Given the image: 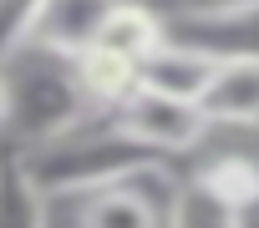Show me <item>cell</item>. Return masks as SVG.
<instances>
[{
  "mask_svg": "<svg viewBox=\"0 0 259 228\" xmlns=\"http://www.w3.org/2000/svg\"><path fill=\"white\" fill-rule=\"evenodd\" d=\"M26 183L51 203V198H92L102 188H117V183H133L153 167H163V157H153L148 147H138L112 117H87L76 122L71 132L51 137V142H36V147H21L16 152Z\"/></svg>",
  "mask_w": 259,
  "mask_h": 228,
  "instance_id": "cell-1",
  "label": "cell"
},
{
  "mask_svg": "<svg viewBox=\"0 0 259 228\" xmlns=\"http://www.w3.org/2000/svg\"><path fill=\"white\" fill-rule=\"evenodd\" d=\"M0 91H6V137H16L21 147L51 142L71 132L76 122L97 117L76 86V66L36 46L16 51L0 66Z\"/></svg>",
  "mask_w": 259,
  "mask_h": 228,
  "instance_id": "cell-2",
  "label": "cell"
},
{
  "mask_svg": "<svg viewBox=\"0 0 259 228\" xmlns=\"http://www.w3.org/2000/svg\"><path fill=\"white\" fill-rule=\"evenodd\" d=\"M112 122L138 147H148L153 157H163V162L178 157V152H198L213 137L208 117L193 101H173V96H158V91H143V86L112 111Z\"/></svg>",
  "mask_w": 259,
  "mask_h": 228,
  "instance_id": "cell-3",
  "label": "cell"
},
{
  "mask_svg": "<svg viewBox=\"0 0 259 228\" xmlns=\"http://www.w3.org/2000/svg\"><path fill=\"white\" fill-rule=\"evenodd\" d=\"M173 188H178V178H168V162L133 178V183L102 188V193L81 198L76 228H168Z\"/></svg>",
  "mask_w": 259,
  "mask_h": 228,
  "instance_id": "cell-4",
  "label": "cell"
},
{
  "mask_svg": "<svg viewBox=\"0 0 259 228\" xmlns=\"http://www.w3.org/2000/svg\"><path fill=\"white\" fill-rule=\"evenodd\" d=\"M168 41L203 51L208 61H259V6L239 11H203V16H168Z\"/></svg>",
  "mask_w": 259,
  "mask_h": 228,
  "instance_id": "cell-5",
  "label": "cell"
},
{
  "mask_svg": "<svg viewBox=\"0 0 259 228\" xmlns=\"http://www.w3.org/2000/svg\"><path fill=\"white\" fill-rule=\"evenodd\" d=\"M219 76V61H208L203 51H188L178 41H163L153 56L138 61V86L143 91H158V96H173V101H203V91L213 86Z\"/></svg>",
  "mask_w": 259,
  "mask_h": 228,
  "instance_id": "cell-6",
  "label": "cell"
},
{
  "mask_svg": "<svg viewBox=\"0 0 259 228\" xmlns=\"http://www.w3.org/2000/svg\"><path fill=\"white\" fill-rule=\"evenodd\" d=\"M107 11H112V0H51L26 46H36L46 56H61V61H76L81 51L97 46V31H102Z\"/></svg>",
  "mask_w": 259,
  "mask_h": 228,
  "instance_id": "cell-7",
  "label": "cell"
},
{
  "mask_svg": "<svg viewBox=\"0 0 259 228\" xmlns=\"http://www.w3.org/2000/svg\"><path fill=\"white\" fill-rule=\"evenodd\" d=\"M198 111L208 127H259V61H229L219 66L213 86L203 91Z\"/></svg>",
  "mask_w": 259,
  "mask_h": 228,
  "instance_id": "cell-8",
  "label": "cell"
},
{
  "mask_svg": "<svg viewBox=\"0 0 259 228\" xmlns=\"http://www.w3.org/2000/svg\"><path fill=\"white\" fill-rule=\"evenodd\" d=\"M163 41H168V21L153 6H143V0H112V11H107V21L97 31V46L102 51H117L127 61L153 56Z\"/></svg>",
  "mask_w": 259,
  "mask_h": 228,
  "instance_id": "cell-9",
  "label": "cell"
},
{
  "mask_svg": "<svg viewBox=\"0 0 259 228\" xmlns=\"http://www.w3.org/2000/svg\"><path fill=\"white\" fill-rule=\"evenodd\" d=\"M71 66H76V86H81L87 106L102 111V117H112V111L138 91V61H127V56H117V51L92 46V51H81Z\"/></svg>",
  "mask_w": 259,
  "mask_h": 228,
  "instance_id": "cell-10",
  "label": "cell"
},
{
  "mask_svg": "<svg viewBox=\"0 0 259 228\" xmlns=\"http://www.w3.org/2000/svg\"><path fill=\"white\" fill-rule=\"evenodd\" d=\"M188 178L229 213H244L249 203H259V157H249V152H219L203 167H193Z\"/></svg>",
  "mask_w": 259,
  "mask_h": 228,
  "instance_id": "cell-11",
  "label": "cell"
},
{
  "mask_svg": "<svg viewBox=\"0 0 259 228\" xmlns=\"http://www.w3.org/2000/svg\"><path fill=\"white\" fill-rule=\"evenodd\" d=\"M0 228H46V198L26 183L16 152L0 157Z\"/></svg>",
  "mask_w": 259,
  "mask_h": 228,
  "instance_id": "cell-12",
  "label": "cell"
},
{
  "mask_svg": "<svg viewBox=\"0 0 259 228\" xmlns=\"http://www.w3.org/2000/svg\"><path fill=\"white\" fill-rule=\"evenodd\" d=\"M168 228H239V213L213 203L193 178H178L173 203H168Z\"/></svg>",
  "mask_w": 259,
  "mask_h": 228,
  "instance_id": "cell-13",
  "label": "cell"
},
{
  "mask_svg": "<svg viewBox=\"0 0 259 228\" xmlns=\"http://www.w3.org/2000/svg\"><path fill=\"white\" fill-rule=\"evenodd\" d=\"M51 0H0V66L16 51H26V41L36 36V21L46 16Z\"/></svg>",
  "mask_w": 259,
  "mask_h": 228,
  "instance_id": "cell-14",
  "label": "cell"
},
{
  "mask_svg": "<svg viewBox=\"0 0 259 228\" xmlns=\"http://www.w3.org/2000/svg\"><path fill=\"white\" fill-rule=\"evenodd\" d=\"M239 6H259V0H183L178 16H203V11H239Z\"/></svg>",
  "mask_w": 259,
  "mask_h": 228,
  "instance_id": "cell-15",
  "label": "cell"
},
{
  "mask_svg": "<svg viewBox=\"0 0 259 228\" xmlns=\"http://www.w3.org/2000/svg\"><path fill=\"white\" fill-rule=\"evenodd\" d=\"M239 228H259V203H249V208L239 213Z\"/></svg>",
  "mask_w": 259,
  "mask_h": 228,
  "instance_id": "cell-16",
  "label": "cell"
},
{
  "mask_svg": "<svg viewBox=\"0 0 259 228\" xmlns=\"http://www.w3.org/2000/svg\"><path fill=\"white\" fill-rule=\"evenodd\" d=\"M0 137H6V91H0Z\"/></svg>",
  "mask_w": 259,
  "mask_h": 228,
  "instance_id": "cell-17",
  "label": "cell"
},
{
  "mask_svg": "<svg viewBox=\"0 0 259 228\" xmlns=\"http://www.w3.org/2000/svg\"><path fill=\"white\" fill-rule=\"evenodd\" d=\"M0 157H6V152H0Z\"/></svg>",
  "mask_w": 259,
  "mask_h": 228,
  "instance_id": "cell-18",
  "label": "cell"
}]
</instances>
